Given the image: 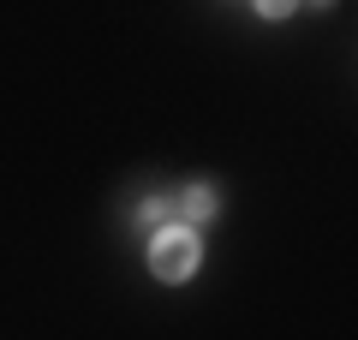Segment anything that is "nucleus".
I'll return each mask as SVG.
<instances>
[{"mask_svg": "<svg viewBox=\"0 0 358 340\" xmlns=\"http://www.w3.org/2000/svg\"><path fill=\"white\" fill-rule=\"evenodd\" d=\"M197 263H203V245H197L192 227H150V269L155 281H192Z\"/></svg>", "mask_w": 358, "mask_h": 340, "instance_id": "f257e3e1", "label": "nucleus"}, {"mask_svg": "<svg viewBox=\"0 0 358 340\" xmlns=\"http://www.w3.org/2000/svg\"><path fill=\"white\" fill-rule=\"evenodd\" d=\"M179 215H185V221H209V215H215V185H185Z\"/></svg>", "mask_w": 358, "mask_h": 340, "instance_id": "f03ea898", "label": "nucleus"}, {"mask_svg": "<svg viewBox=\"0 0 358 340\" xmlns=\"http://www.w3.org/2000/svg\"><path fill=\"white\" fill-rule=\"evenodd\" d=\"M167 215H173V203H167V197H150V203H143V215H138V221H143V227H162Z\"/></svg>", "mask_w": 358, "mask_h": 340, "instance_id": "7ed1b4c3", "label": "nucleus"}, {"mask_svg": "<svg viewBox=\"0 0 358 340\" xmlns=\"http://www.w3.org/2000/svg\"><path fill=\"white\" fill-rule=\"evenodd\" d=\"M257 13H263V18H293L299 0H257Z\"/></svg>", "mask_w": 358, "mask_h": 340, "instance_id": "20e7f679", "label": "nucleus"}]
</instances>
